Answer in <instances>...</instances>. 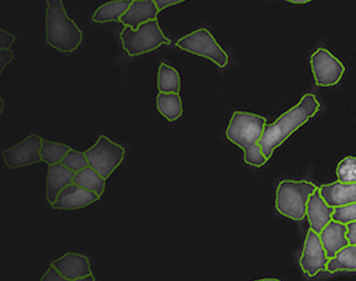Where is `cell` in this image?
Masks as SVG:
<instances>
[{"mask_svg":"<svg viewBox=\"0 0 356 281\" xmlns=\"http://www.w3.org/2000/svg\"><path fill=\"white\" fill-rule=\"evenodd\" d=\"M76 173L61 163L50 165L48 168L46 185V198L50 205L54 204L66 186L73 183Z\"/></svg>","mask_w":356,"mask_h":281,"instance_id":"17","label":"cell"},{"mask_svg":"<svg viewBox=\"0 0 356 281\" xmlns=\"http://www.w3.org/2000/svg\"><path fill=\"white\" fill-rule=\"evenodd\" d=\"M89 166L108 180L124 159L125 149L105 135H100L97 142L84 151Z\"/></svg>","mask_w":356,"mask_h":281,"instance_id":"6","label":"cell"},{"mask_svg":"<svg viewBox=\"0 0 356 281\" xmlns=\"http://www.w3.org/2000/svg\"><path fill=\"white\" fill-rule=\"evenodd\" d=\"M332 219L346 225L351 221H356V202L335 207Z\"/></svg>","mask_w":356,"mask_h":281,"instance_id":"26","label":"cell"},{"mask_svg":"<svg viewBox=\"0 0 356 281\" xmlns=\"http://www.w3.org/2000/svg\"><path fill=\"white\" fill-rule=\"evenodd\" d=\"M13 53L10 49H2L0 50V71L3 72L4 68L13 60Z\"/></svg>","mask_w":356,"mask_h":281,"instance_id":"28","label":"cell"},{"mask_svg":"<svg viewBox=\"0 0 356 281\" xmlns=\"http://www.w3.org/2000/svg\"><path fill=\"white\" fill-rule=\"evenodd\" d=\"M159 11L165 10L168 6H172L185 1V0H154Z\"/></svg>","mask_w":356,"mask_h":281,"instance_id":"31","label":"cell"},{"mask_svg":"<svg viewBox=\"0 0 356 281\" xmlns=\"http://www.w3.org/2000/svg\"><path fill=\"white\" fill-rule=\"evenodd\" d=\"M61 164L74 173H78L89 166L88 160L84 152L72 148L67 153Z\"/></svg>","mask_w":356,"mask_h":281,"instance_id":"25","label":"cell"},{"mask_svg":"<svg viewBox=\"0 0 356 281\" xmlns=\"http://www.w3.org/2000/svg\"><path fill=\"white\" fill-rule=\"evenodd\" d=\"M266 119L248 112H236L226 131L227 138L244 151V160L249 165L261 167L268 160L259 144Z\"/></svg>","mask_w":356,"mask_h":281,"instance_id":"2","label":"cell"},{"mask_svg":"<svg viewBox=\"0 0 356 281\" xmlns=\"http://www.w3.org/2000/svg\"><path fill=\"white\" fill-rule=\"evenodd\" d=\"M327 271L330 273L341 271H356V245L349 244L338 251L334 258L329 259Z\"/></svg>","mask_w":356,"mask_h":281,"instance_id":"21","label":"cell"},{"mask_svg":"<svg viewBox=\"0 0 356 281\" xmlns=\"http://www.w3.org/2000/svg\"><path fill=\"white\" fill-rule=\"evenodd\" d=\"M42 281H67L53 265H51L46 273L41 278Z\"/></svg>","mask_w":356,"mask_h":281,"instance_id":"27","label":"cell"},{"mask_svg":"<svg viewBox=\"0 0 356 281\" xmlns=\"http://www.w3.org/2000/svg\"><path fill=\"white\" fill-rule=\"evenodd\" d=\"M159 112L168 121H175L181 117L183 105L179 94L159 92L156 101Z\"/></svg>","mask_w":356,"mask_h":281,"instance_id":"19","label":"cell"},{"mask_svg":"<svg viewBox=\"0 0 356 281\" xmlns=\"http://www.w3.org/2000/svg\"><path fill=\"white\" fill-rule=\"evenodd\" d=\"M319 190L328 205L334 208L356 202V183L337 181L322 185Z\"/></svg>","mask_w":356,"mask_h":281,"instance_id":"15","label":"cell"},{"mask_svg":"<svg viewBox=\"0 0 356 281\" xmlns=\"http://www.w3.org/2000/svg\"><path fill=\"white\" fill-rule=\"evenodd\" d=\"M0 101H0V103H1V110H0V112H1V114H3V110H4V107H5L4 101H3V98L0 99Z\"/></svg>","mask_w":356,"mask_h":281,"instance_id":"34","label":"cell"},{"mask_svg":"<svg viewBox=\"0 0 356 281\" xmlns=\"http://www.w3.org/2000/svg\"><path fill=\"white\" fill-rule=\"evenodd\" d=\"M346 232V224L332 219L319 234L321 241L329 259L334 258L338 251L350 244Z\"/></svg>","mask_w":356,"mask_h":281,"instance_id":"16","label":"cell"},{"mask_svg":"<svg viewBox=\"0 0 356 281\" xmlns=\"http://www.w3.org/2000/svg\"><path fill=\"white\" fill-rule=\"evenodd\" d=\"M320 104L313 94H306L299 103L271 124H266L259 142L262 154L268 160L275 150L318 112Z\"/></svg>","mask_w":356,"mask_h":281,"instance_id":"1","label":"cell"},{"mask_svg":"<svg viewBox=\"0 0 356 281\" xmlns=\"http://www.w3.org/2000/svg\"><path fill=\"white\" fill-rule=\"evenodd\" d=\"M258 280H259V281H268V280H269V281H273V280L277 281V280L278 281L280 280L277 279V278H264V279H259Z\"/></svg>","mask_w":356,"mask_h":281,"instance_id":"35","label":"cell"},{"mask_svg":"<svg viewBox=\"0 0 356 281\" xmlns=\"http://www.w3.org/2000/svg\"><path fill=\"white\" fill-rule=\"evenodd\" d=\"M157 80L159 92L179 94L181 78L179 73L174 67L165 63L161 64Z\"/></svg>","mask_w":356,"mask_h":281,"instance_id":"22","label":"cell"},{"mask_svg":"<svg viewBox=\"0 0 356 281\" xmlns=\"http://www.w3.org/2000/svg\"><path fill=\"white\" fill-rule=\"evenodd\" d=\"M101 198L95 192L83 189L77 184L67 185L59 193L56 202L51 205L54 210H74L87 207Z\"/></svg>","mask_w":356,"mask_h":281,"instance_id":"11","label":"cell"},{"mask_svg":"<svg viewBox=\"0 0 356 281\" xmlns=\"http://www.w3.org/2000/svg\"><path fill=\"white\" fill-rule=\"evenodd\" d=\"M329 259L319 235L310 229L300 261L302 270L309 277H315L320 271L327 270Z\"/></svg>","mask_w":356,"mask_h":281,"instance_id":"10","label":"cell"},{"mask_svg":"<svg viewBox=\"0 0 356 281\" xmlns=\"http://www.w3.org/2000/svg\"><path fill=\"white\" fill-rule=\"evenodd\" d=\"M120 37L124 49L130 56L148 53L163 44H171V40L164 35L156 19L142 24L137 30L125 26Z\"/></svg>","mask_w":356,"mask_h":281,"instance_id":"5","label":"cell"},{"mask_svg":"<svg viewBox=\"0 0 356 281\" xmlns=\"http://www.w3.org/2000/svg\"><path fill=\"white\" fill-rule=\"evenodd\" d=\"M159 12L154 0H134L120 22L124 26L137 30L142 24L156 19Z\"/></svg>","mask_w":356,"mask_h":281,"instance_id":"14","label":"cell"},{"mask_svg":"<svg viewBox=\"0 0 356 281\" xmlns=\"http://www.w3.org/2000/svg\"><path fill=\"white\" fill-rule=\"evenodd\" d=\"M51 265L60 272L67 281H77L92 273L88 258L79 253H67Z\"/></svg>","mask_w":356,"mask_h":281,"instance_id":"12","label":"cell"},{"mask_svg":"<svg viewBox=\"0 0 356 281\" xmlns=\"http://www.w3.org/2000/svg\"><path fill=\"white\" fill-rule=\"evenodd\" d=\"M346 227L347 239H348L350 244L356 245V221H351V223H347Z\"/></svg>","mask_w":356,"mask_h":281,"instance_id":"30","label":"cell"},{"mask_svg":"<svg viewBox=\"0 0 356 281\" xmlns=\"http://www.w3.org/2000/svg\"><path fill=\"white\" fill-rule=\"evenodd\" d=\"M15 41L13 34L3 29L0 30V48L10 49Z\"/></svg>","mask_w":356,"mask_h":281,"instance_id":"29","label":"cell"},{"mask_svg":"<svg viewBox=\"0 0 356 281\" xmlns=\"http://www.w3.org/2000/svg\"><path fill=\"white\" fill-rule=\"evenodd\" d=\"M310 62L317 86H334L341 80L345 71L343 65L323 48L312 54Z\"/></svg>","mask_w":356,"mask_h":281,"instance_id":"8","label":"cell"},{"mask_svg":"<svg viewBox=\"0 0 356 281\" xmlns=\"http://www.w3.org/2000/svg\"><path fill=\"white\" fill-rule=\"evenodd\" d=\"M318 187L308 181L284 180L279 183L275 205L282 215L293 220L307 216V203Z\"/></svg>","mask_w":356,"mask_h":281,"instance_id":"4","label":"cell"},{"mask_svg":"<svg viewBox=\"0 0 356 281\" xmlns=\"http://www.w3.org/2000/svg\"><path fill=\"white\" fill-rule=\"evenodd\" d=\"M41 146L42 139L37 135H31L3 152L4 164L12 169L38 164L42 161Z\"/></svg>","mask_w":356,"mask_h":281,"instance_id":"9","label":"cell"},{"mask_svg":"<svg viewBox=\"0 0 356 281\" xmlns=\"http://www.w3.org/2000/svg\"><path fill=\"white\" fill-rule=\"evenodd\" d=\"M133 1L134 0H114L102 5L93 14L92 21L96 23L120 21Z\"/></svg>","mask_w":356,"mask_h":281,"instance_id":"18","label":"cell"},{"mask_svg":"<svg viewBox=\"0 0 356 281\" xmlns=\"http://www.w3.org/2000/svg\"><path fill=\"white\" fill-rule=\"evenodd\" d=\"M46 34L47 44L62 53H72L81 45L82 31L67 16L62 0H47Z\"/></svg>","mask_w":356,"mask_h":281,"instance_id":"3","label":"cell"},{"mask_svg":"<svg viewBox=\"0 0 356 281\" xmlns=\"http://www.w3.org/2000/svg\"><path fill=\"white\" fill-rule=\"evenodd\" d=\"M334 207H330L320 194L319 187L312 194L307 203V216L312 231L320 234L332 220Z\"/></svg>","mask_w":356,"mask_h":281,"instance_id":"13","label":"cell"},{"mask_svg":"<svg viewBox=\"0 0 356 281\" xmlns=\"http://www.w3.org/2000/svg\"><path fill=\"white\" fill-rule=\"evenodd\" d=\"M71 148L65 144L42 139L40 156L48 166L60 164Z\"/></svg>","mask_w":356,"mask_h":281,"instance_id":"23","label":"cell"},{"mask_svg":"<svg viewBox=\"0 0 356 281\" xmlns=\"http://www.w3.org/2000/svg\"><path fill=\"white\" fill-rule=\"evenodd\" d=\"M73 183L77 184L84 189L96 193L101 198L106 189V180L95 169L88 166L76 173Z\"/></svg>","mask_w":356,"mask_h":281,"instance_id":"20","label":"cell"},{"mask_svg":"<svg viewBox=\"0 0 356 281\" xmlns=\"http://www.w3.org/2000/svg\"><path fill=\"white\" fill-rule=\"evenodd\" d=\"M336 174L338 181L343 183H356V157L348 156L338 164Z\"/></svg>","mask_w":356,"mask_h":281,"instance_id":"24","label":"cell"},{"mask_svg":"<svg viewBox=\"0 0 356 281\" xmlns=\"http://www.w3.org/2000/svg\"><path fill=\"white\" fill-rule=\"evenodd\" d=\"M96 280L95 277L91 273L81 278H79L77 281H95Z\"/></svg>","mask_w":356,"mask_h":281,"instance_id":"32","label":"cell"},{"mask_svg":"<svg viewBox=\"0 0 356 281\" xmlns=\"http://www.w3.org/2000/svg\"><path fill=\"white\" fill-rule=\"evenodd\" d=\"M286 1L292 3H307L312 1V0H286Z\"/></svg>","mask_w":356,"mask_h":281,"instance_id":"33","label":"cell"},{"mask_svg":"<svg viewBox=\"0 0 356 281\" xmlns=\"http://www.w3.org/2000/svg\"><path fill=\"white\" fill-rule=\"evenodd\" d=\"M176 45L186 52L209 59L220 67H225L228 63V56L206 28L189 33L178 40Z\"/></svg>","mask_w":356,"mask_h":281,"instance_id":"7","label":"cell"}]
</instances>
